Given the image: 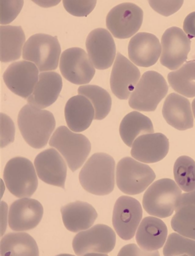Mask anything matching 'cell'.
<instances>
[{
  "label": "cell",
  "mask_w": 195,
  "mask_h": 256,
  "mask_svg": "<svg viewBox=\"0 0 195 256\" xmlns=\"http://www.w3.org/2000/svg\"><path fill=\"white\" fill-rule=\"evenodd\" d=\"M115 162L112 156L104 153L93 154L88 160L79 174L82 186L89 193L105 196L114 188Z\"/></svg>",
  "instance_id": "6da1fadb"
},
{
  "label": "cell",
  "mask_w": 195,
  "mask_h": 256,
  "mask_svg": "<svg viewBox=\"0 0 195 256\" xmlns=\"http://www.w3.org/2000/svg\"><path fill=\"white\" fill-rule=\"evenodd\" d=\"M18 122L24 139L35 149H42L47 145L56 127L51 112L28 104L20 111Z\"/></svg>",
  "instance_id": "7a4b0ae2"
},
{
  "label": "cell",
  "mask_w": 195,
  "mask_h": 256,
  "mask_svg": "<svg viewBox=\"0 0 195 256\" xmlns=\"http://www.w3.org/2000/svg\"><path fill=\"white\" fill-rule=\"evenodd\" d=\"M182 190L174 180L162 178L151 185L143 196L142 206L150 215L164 218L174 214Z\"/></svg>",
  "instance_id": "3957f363"
},
{
  "label": "cell",
  "mask_w": 195,
  "mask_h": 256,
  "mask_svg": "<svg viewBox=\"0 0 195 256\" xmlns=\"http://www.w3.org/2000/svg\"><path fill=\"white\" fill-rule=\"evenodd\" d=\"M49 144L62 154L72 172L82 166L91 150L90 140L84 135L74 133L65 126L55 130Z\"/></svg>",
  "instance_id": "277c9868"
},
{
  "label": "cell",
  "mask_w": 195,
  "mask_h": 256,
  "mask_svg": "<svg viewBox=\"0 0 195 256\" xmlns=\"http://www.w3.org/2000/svg\"><path fill=\"white\" fill-rule=\"evenodd\" d=\"M168 90V84L162 74L155 71L146 72L131 94L129 105L135 110L154 112Z\"/></svg>",
  "instance_id": "5b68a950"
},
{
  "label": "cell",
  "mask_w": 195,
  "mask_h": 256,
  "mask_svg": "<svg viewBox=\"0 0 195 256\" xmlns=\"http://www.w3.org/2000/svg\"><path fill=\"white\" fill-rule=\"evenodd\" d=\"M61 52L56 37L38 34L27 40L23 48L22 58L34 63L41 72H50L57 69Z\"/></svg>",
  "instance_id": "8992f818"
},
{
  "label": "cell",
  "mask_w": 195,
  "mask_h": 256,
  "mask_svg": "<svg viewBox=\"0 0 195 256\" xmlns=\"http://www.w3.org/2000/svg\"><path fill=\"white\" fill-rule=\"evenodd\" d=\"M34 167L30 160L22 157L12 158L4 171V180L8 190L18 198H30L38 187Z\"/></svg>",
  "instance_id": "52a82bcc"
},
{
  "label": "cell",
  "mask_w": 195,
  "mask_h": 256,
  "mask_svg": "<svg viewBox=\"0 0 195 256\" xmlns=\"http://www.w3.org/2000/svg\"><path fill=\"white\" fill-rule=\"evenodd\" d=\"M156 178L148 166L129 157L122 158L116 168V183L118 189L128 195L142 194Z\"/></svg>",
  "instance_id": "ba28073f"
},
{
  "label": "cell",
  "mask_w": 195,
  "mask_h": 256,
  "mask_svg": "<svg viewBox=\"0 0 195 256\" xmlns=\"http://www.w3.org/2000/svg\"><path fill=\"white\" fill-rule=\"evenodd\" d=\"M116 242V234L112 228L104 224H98L76 235L72 246L78 256L105 255L112 251Z\"/></svg>",
  "instance_id": "9c48e42d"
},
{
  "label": "cell",
  "mask_w": 195,
  "mask_h": 256,
  "mask_svg": "<svg viewBox=\"0 0 195 256\" xmlns=\"http://www.w3.org/2000/svg\"><path fill=\"white\" fill-rule=\"evenodd\" d=\"M143 15L142 10L136 4L122 3L112 8L107 15L106 27L115 38H128L140 30Z\"/></svg>",
  "instance_id": "30bf717a"
},
{
  "label": "cell",
  "mask_w": 195,
  "mask_h": 256,
  "mask_svg": "<svg viewBox=\"0 0 195 256\" xmlns=\"http://www.w3.org/2000/svg\"><path fill=\"white\" fill-rule=\"evenodd\" d=\"M60 70L64 78L76 85L88 84L95 74L88 54L80 48H71L62 52Z\"/></svg>",
  "instance_id": "8fae6325"
},
{
  "label": "cell",
  "mask_w": 195,
  "mask_h": 256,
  "mask_svg": "<svg viewBox=\"0 0 195 256\" xmlns=\"http://www.w3.org/2000/svg\"><path fill=\"white\" fill-rule=\"evenodd\" d=\"M142 217V210L138 200L129 196L119 198L113 212V226L122 239L130 240L136 234Z\"/></svg>",
  "instance_id": "7c38bea8"
},
{
  "label": "cell",
  "mask_w": 195,
  "mask_h": 256,
  "mask_svg": "<svg viewBox=\"0 0 195 256\" xmlns=\"http://www.w3.org/2000/svg\"><path fill=\"white\" fill-rule=\"evenodd\" d=\"M161 42L160 63L170 70L178 69L188 58L190 40L180 28L173 26L166 30Z\"/></svg>",
  "instance_id": "4fadbf2b"
},
{
  "label": "cell",
  "mask_w": 195,
  "mask_h": 256,
  "mask_svg": "<svg viewBox=\"0 0 195 256\" xmlns=\"http://www.w3.org/2000/svg\"><path fill=\"white\" fill-rule=\"evenodd\" d=\"M39 70L28 61L14 62L8 67L3 79L8 89L24 98H28L33 94L38 82Z\"/></svg>",
  "instance_id": "5bb4252c"
},
{
  "label": "cell",
  "mask_w": 195,
  "mask_h": 256,
  "mask_svg": "<svg viewBox=\"0 0 195 256\" xmlns=\"http://www.w3.org/2000/svg\"><path fill=\"white\" fill-rule=\"evenodd\" d=\"M88 54L96 69L105 70L112 66L116 56V45L112 35L103 28L90 32L86 40Z\"/></svg>",
  "instance_id": "9a60e30c"
},
{
  "label": "cell",
  "mask_w": 195,
  "mask_h": 256,
  "mask_svg": "<svg viewBox=\"0 0 195 256\" xmlns=\"http://www.w3.org/2000/svg\"><path fill=\"white\" fill-rule=\"evenodd\" d=\"M140 72L128 58L117 54L110 78L111 90L120 100H127L140 78Z\"/></svg>",
  "instance_id": "2e32d148"
},
{
  "label": "cell",
  "mask_w": 195,
  "mask_h": 256,
  "mask_svg": "<svg viewBox=\"0 0 195 256\" xmlns=\"http://www.w3.org/2000/svg\"><path fill=\"white\" fill-rule=\"evenodd\" d=\"M44 210L38 200L22 198L12 204L8 214L9 226L14 231L34 229L42 221Z\"/></svg>",
  "instance_id": "e0dca14e"
},
{
  "label": "cell",
  "mask_w": 195,
  "mask_h": 256,
  "mask_svg": "<svg viewBox=\"0 0 195 256\" xmlns=\"http://www.w3.org/2000/svg\"><path fill=\"white\" fill-rule=\"evenodd\" d=\"M40 179L50 185L65 188L67 166L64 160L53 148L41 152L34 160Z\"/></svg>",
  "instance_id": "ac0fdd59"
},
{
  "label": "cell",
  "mask_w": 195,
  "mask_h": 256,
  "mask_svg": "<svg viewBox=\"0 0 195 256\" xmlns=\"http://www.w3.org/2000/svg\"><path fill=\"white\" fill-rule=\"evenodd\" d=\"M161 46L156 36L146 32L138 33L129 42V58L135 65L150 67L154 65L160 58Z\"/></svg>",
  "instance_id": "d6986e66"
},
{
  "label": "cell",
  "mask_w": 195,
  "mask_h": 256,
  "mask_svg": "<svg viewBox=\"0 0 195 256\" xmlns=\"http://www.w3.org/2000/svg\"><path fill=\"white\" fill-rule=\"evenodd\" d=\"M169 140L160 133L139 136L134 142L131 155L138 161L146 164L161 161L168 154Z\"/></svg>",
  "instance_id": "ffe728a7"
},
{
  "label": "cell",
  "mask_w": 195,
  "mask_h": 256,
  "mask_svg": "<svg viewBox=\"0 0 195 256\" xmlns=\"http://www.w3.org/2000/svg\"><path fill=\"white\" fill-rule=\"evenodd\" d=\"M62 80L57 72H46L39 74L38 82L27 102L30 105L45 109L55 102L62 90Z\"/></svg>",
  "instance_id": "44dd1931"
},
{
  "label": "cell",
  "mask_w": 195,
  "mask_h": 256,
  "mask_svg": "<svg viewBox=\"0 0 195 256\" xmlns=\"http://www.w3.org/2000/svg\"><path fill=\"white\" fill-rule=\"evenodd\" d=\"M162 114L170 126L179 130L194 127V118L189 100L181 95L172 93L167 96Z\"/></svg>",
  "instance_id": "7402d4cb"
},
{
  "label": "cell",
  "mask_w": 195,
  "mask_h": 256,
  "mask_svg": "<svg viewBox=\"0 0 195 256\" xmlns=\"http://www.w3.org/2000/svg\"><path fill=\"white\" fill-rule=\"evenodd\" d=\"M94 116L92 104L85 96H74L66 104L65 118L68 126L73 132H82L87 130Z\"/></svg>",
  "instance_id": "603a6c76"
},
{
  "label": "cell",
  "mask_w": 195,
  "mask_h": 256,
  "mask_svg": "<svg viewBox=\"0 0 195 256\" xmlns=\"http://www.w3.org/2000/svg\"><path fill=\"white\" fill-rule=\"evenodd\" d=\"M64 224L68 230L78 233L89 229L98 218V213L89 203L71 202L61 208Z\"/></svg>",
  "instance_id": "cb8c5ba5"
},
{
  "label": "cell",
  "mask_w": 195,
  "mask_h": 256,
  "mask_svg": "<svg viewBox=\"0 0 195 256\" xmlns=\"http://www.w3.org/2000/svg\"><path fill=\"white\" fill-rule=\"evenodd\" d=\"M167 235L168 229L162 220L146 217L138 226L136 240L141 249L152 252L160 250L164 246Z\"/></svg>",
  "instance_id": "d4e9b609"
},
{
  "label": "cell",
  "mask_w": 195,
  "mask_h": 256,
  "mask_svg": "<svg viewBox=\"0 0 195 256\" xmlns=\"http://www.w3.org/2000/svg\"><path fill=\"white\" fill-rule=\"evenodd\" d=\"M119 132L127 146L132 147L139 136L154 133L152 122L147 116L134 111L126 114L120 124Z\"/></svg>",
  "instance_id": "484cf974"
},
{
  "label": "cell",
  "mask_w": 195,
  "mask_h": 256,
  "mask_svg": "<svg viewBox=\"0 0 195 256\" xmlns=\"http://www.w3.org/2000/svg\"><path fill=\"white\" fill-rule=\"evenodd\" d=\"M2 62H10L20 58L26 42L21 26H1Z\"/></svg>",
  "instance_id": "4316f807"
},
{
  "label": "cell",
  "mask_w": 195,
  "mask_h": 256,
  "mask_svg": "<svg viewBox=\"0 0 195 256\" xmlns=\"http://www.w3.org/2000/svg\"><path fill=\"white\" fill-rule=\"evenodd\" d=\"M1 255L39 256L36 242L26 233H10L4 236L1 242Z\"/></svg>",
  "instance_id": "83f0119b"
},
{
  "label": "cell",
  "mask_w": 195,
  "mask_h": 256,
  "mask_svg": "<svg viewBox=\"0 0 195 256\" xmlns=\"http://www.w3.org/2000/svg\"><path fill=\"white\" fill-rule=\"evenodd\" d=\"M168 81L172 89L186 98L195 96V60L187 62L177 70L168 75Z\"/></svg>",
  "instance_id": "f1b7e54d"
},
{
  "label": "cell",
  "mask_w": 195,
  "mask_h": 256,
  "mask_svg": "<svg viewBox=\"0 0 195 256\" xmlns=\"http://www.w3.org/2000/svg\"><path fill=\"white\" fill-rule=\"evenodd\" d=\"M78 93L92 104L95 110L94 120H102L108 116L112 106V98L108 92L98 86L86 85L80 86Z\"/></svg>",
  "instance_id": "f546056e"
},
{
  "label": "cell",
  "mask_w": 195,
  "mask_h": 256,
  "mask_svg": "<svg viewBox=\"0 0 195 256\" xmlns=\"http://www.w3.org/2000/svg\"><path fill=\"white\" fill-rule=\"evenodd\" d=\"M175 182L182 190L189 192L195 190V162L188 156L178 158L174 163Z\"/></svg>",
  "instance_id": "4dcf8cb0"
},
{
  "label": "cell",
  "mask_w": 195,
  "mask_h": 256,
  "mask_svg": "<svg viewBox=\"0 0 195 256\" xmlns=\"http://www.w3.org/2000/svg\"><path fill=\"white\" fill-rule=\"evenodd\" d=\"M171 220V226L178 234L195 240V206L186 205L176 210Z\"/></svg>",
  "instance_id": "1f68e13d"
},
{
  "label": "cell",
  "mask_w": 195,
  "mask_h": 256,
  "mask_svg": "<svg viewBox=\"0 0 195 256\" xmlns=\"http://www.w3.org/2000/svg\"><path fill=\"white\" fill-rule=\"evenodd\" d=\"M163 254L165 256H195V240L176 233L170 234L163 249Z\"/></svg>",
  "instance_id": "d6a6232c"
},
{
  "label": "cell",
  "mask_w": 195,
  "mask_h": 256,
  "mask_svg": "<svg viewBox=\"0 0 195 256\" xmlns=\"http://www.w3.org/2000/svg\"><path fill=\"white\" fill-rule=\"evenodd\" d=\"M66 10L76 17H86L94 10L96 1H66L62 2Z\"/></svg>",
  "instance_id": "836d02e7"
},
{
  "label": "cell",
  "mask_w": 195,
  "mask_h": 256,
  "mask_svg": "<svg viewBox=\"0 0 195 256\" xmlns=\"http://www.w3.org/2000/svg\"><path fill=\"white\" fill-rule=\"evenodd\" d=\"M24 1L2 0V25H6L14 21L21 12Z\"/></svg>",
  "instance_id": "e575fe53"
},
{
  "label": "cell",
  "mask_w": 195,
  "mask_h": 256,
  "mask_svg": "<svg viewBox=\"0 0 195 256\" xmlns=\"http://www.w3.org/2000/svg\"><path fill=\"white\" fill-rule=\"evenodd\" d=\"M148 2L154 11L168 17L180 10L184 1H149Z\"/></svg>",
  "instance_id": "d590c367"
},
{
  "label": "cell",
  "mask_w": 195,
  "mask_h": 256,
  "mask_svg": "<svg viewBox=\"0 0 195 256\" xmlns=\"http://www.w3.org/2000/svg\"><path fill=\"white\" fill-rule=\"evenodd\" d=\"M2 148L12 142L14 140V124L8 116L2 114Z\"/></svg>",
  "instance_id": "8d00e7d4"
},
{
  "label": "cell",
  "mask_w": 195,
  "mask_h": 256,
  "mask_svg": "<svg viewBox=\"0 0 195 256\" xmlns=\"http://www.w3.org/2000/svg\"><path fill=\"white\" fill-rule=\"evenodd\" d=\"M183 30L189 37L195 38V12L186 16L183 23Z\"/></svg>",
  "instance_id": "74e56055"
},
{
  "label": "cell",
  "mask_w": 195,
  "mask_h": 256,
  "mask_svg": "<svg viewBox=\"0 0 195 256\" xmlns=\"http://www.w3.org/2000/svg\"><path fill=\"white\" fill-rule=\"evenodd\" d=\"M186 205L195 206V190L181 194L180 197L178 200L175 210Z\"/></svg>",
  "instance_id": "f35d334b"
},
{
  "label": "cell",
  "mask_w": 195,
  "mask_h": 256,
  "mask_svg": "<svg viewBox=\"0 0 195 256\" xmlns=\"http://www.w3.org/2000/svg\"><path fill=\"white\" fill-rule=\"evenodd\" d=\"M192 110H193V114L195 118V98L193 100L192 103Z\"/></svg>",
  "instance_id": "ab89813d"
}]
</instances>
